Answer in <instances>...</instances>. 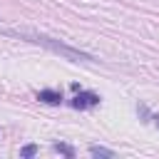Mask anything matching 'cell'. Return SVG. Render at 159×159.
I'll use <instances>...</instances> for the list:
<instances>
[{
  "label": "cell",
  "mask_w": 159,
  "mask_h": 159,
  "mask_svg": "<svg viewBox=\"0 0 159 159\" xmlns=\"http://www.w3.org/2000/svg\"><path fill=\"white\" fill-rule=\"evenodd\" d=\"M55 152H60V154H65V157H70V159L75 157V149H72L70 144H60V142H57V144H55Z\"/></svg>",
  "instance_id": "6"
},
{
  "label": "cell",
  "mask_w": 159,
  "mask_h": 159,
  "mask_svg": "<svg viewBox=\"0 0 159 159\" xmlns=\"http://www.w3.org/2000/svg\"><path fill=\"white\" fill-rule=\"evenodd\" d=\"M37 154V144H25L22 149H20V157H25V159H30V157H35Z\"/></svg>",
  "instance_id": "5"
},
{
  "label": "cell",
  "mask_w": 159,
  "mask_h": 159,
  "mask_svg": "<svg viewBox=\"0 0 159 159\" xmlns=\"http://www.w3.org/2000/svg\"><path fill=\"white\" fill-rule=\"evenodd\" d=\"M37 99L45 102V104H60L62 102V92H57V89H40Z\"/></svg>",
  "instance_id": "3"
},
{
  "label": "cell",
  "mask_w": 159,
  "mask_h": 159,
  "mask_svg": "<svg viewBox=\"0 0 159 159\" xmlns=\"http://www.w3.org/2000/svg\"><path fill=\"white\" fill-rule=\"evenodd\" d=\"M89 154L92 157H104V159H112L114 152L112 149H104V147H89Z\"/></svg>",
  "instance_id": "4"
},
{
  "label": "cell",
  "mask_w": 159,
  "mask_h": 159,
  "mask_svg": "<svg viewBox=\"0 0 159 159\" xmlns=\"http://www.w3.org/2000/svg\"><path fill=\"white\" fill-rule=\"evenodd\" d=\"M5 35L27 37V40H32V42H37V45H47L50 50H55V52H62V55H65V57H70V60H92V55H87V52H80V50H75V47H70V45L55 42V40H50V37H45V35H27V32H15V30H7Z\"/></svg>",
  "instance_id": "1"
},
{
  "label": "cell",
  "mask_w": 159,
  "mask_h": 159,
  "mask_svg": "<svg viewBox=\"0 0 159 159\" xmlns=\"http://www.w3.org/2000/svg\"><path fill=\"white\" fill-rule=\"evenodd\" d=\"M97 104H99V94H94V92H77L75 99H72L75 109H89V107H97Z\"/></svg>",
  "instance_id": "2"
}]
</instances>
